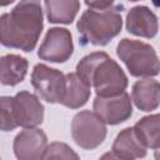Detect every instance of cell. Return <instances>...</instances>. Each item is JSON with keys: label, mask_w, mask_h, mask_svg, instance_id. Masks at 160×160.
Masks as SVG:
<instances>
[{"label": "cell", "mask_w": 160, "mask_h": 160, "mask_svg": "<svg viewBox=\"0 0 160 160\" xmlns=\"http://www.w3.org/2000/svg\"><path fill=\"white\" fill-rule=\"evenodd\" d=\"M44 29L42 8L39 1H20L0 16V42L5 48L31 52Z\"/></svg>", "instance_id": "1"}, {"label": "cell", "mask_w": 160, "mask_h": 160, "mask_svg": "<svg viewBox=\"0 0 160 160\" xmlns=\"http://www.w3.org/2000/svg\"><path fill=\"white\" fill-rule=\"evenodd\" d=\"M78 76L90 88L96 96L111 98L125 92L129 80L122 68L105 51H94L85 55L78 64Z\"/></svg>", "instance_id": "2"}, {"label": "cell", "mask_w": 160, "mask_h": 160, "mask_svg": "<svg viewBox=\"0 0 160 160\" xmlns=\"http://www.w3.org/2000/svg\"><path fill=\"white\" fill-rule=\"evenodd\" d=\"M122 5H115L109 10L86 9L76 22L80 45L105 46L116 38L122 29Z\"/></svg>", "instance_id": "3"}, {"label": "cell", "mask_w": 160, "mask_h": 160, "mask_svg": "<svg viewBox=\"0 0 160 160\" xmlns=\"http://www.w3.org/2000/svg\"><path fill=\"white\" fill-rule=\"evenodd\" d=\"M1 130L12 131L21 126L24 129L38 128L44 121L45 108L40 99L26 90L14 96H1Z\"/></svg>", "instance_id": "4"}, {"label": "cell", "mask_w": 160, "mask_h": 160, "mask_svg": "<svg viewBox=\"0 0 160 160\" xmlns=\"http://www.w3.org/2000/svg\"><path fill=\"white\" fill-rule=\"evenodd\" d=\"M116 55L131 76L146 79L160 74V59L155 49L148 42L124 38L118 42Z\"/></svg>", "instance_id": "5"}, {"label": "cell", "mask_w": 160, "mask_h": 160, "mask_svg": "<svg viewBox=\"0 0 160 160\" xmlns=\"http://www.w3.org/2000/svg\"><path fill=\"white\" fill-rule=\"evenodd\" d=\"M108 134L106 124L90 110L79 111L71 121V136L75 144L85 150L100 146Z\"/></svg>", "instance_id": "6"}, {"label": "cell", "mask_w": 160, "mask_h": 160, "mask_svg": "<svg viewBox=\"0 0 160 160\" xmlns=\"http://www.w3.org/2000/svg\"><path fill=\"white\" fill-rule=\"evenodd\" d=\"M31 85L46 102L61 104L66 90V74L39 62L31 71Z\"/></svg>", "instance_id": "7"}, {"label": "cell", "mask_w": 160, "mask_h": 160, "mask_svg": "<svg viewBox=\"0 0 160 160\" xmlns=\"http://www.w3.org/2000/svg\"><path fill=\"white\" fill-rule=\"evenodd\" d=\"M74 54L72 34L65 28H50L39 46L38 56L48 62L61 64L68 61Z\"/></svg>", "instance_id": "8"}, {"label": "cell", "mask_w": 160, "mask_h": 160, "mask_svg": "<svg viewBox=\"0 0 160 160\" xmlns=\"http://www.w3.org/2000/svg\"><path fill=\"white\" fill-rule=\"evenodd\" d=\"M131 101L132 100L126 91L111 98L96 96L92 101V110L106 125H119L131 118Z\"/></svg>", "instance_id": "9"}, {"label": "cell", "mask_w": 160, "mask_h": 160, "mask_svg": "<svg viewBox=\"0 0 160 160\" xmlns=\"http://www.w3.org/2000/svg\"><path fill=\"white\" fill-rule=\"evenodd\" d=\"M48 148V136L39 128L21 130L12 141L14 155L18 160H41Z\"/></svg>", "instance_id": "10"}, {"label": "cell", "mask_w": 160, "mask_h": 160, "mask_svg": "<svg viewBox=\"0 0 160 160\" xmlns=\"http://www.w3.org/2000/svg\"><path fill=\"white\" fill-rule=\"evenodd\" d=\"M125 28L128 32L135 36L152 39L159 31V20L150 8L145 5H136L128 11Z\"/></svg>", "instance_id": "11"}, {"label": "cell", "mask_w": 160, "mask_h": 160, "mask_svg": "<svg viewBox=\"0 0 160 160\" xmlns=\"http://www.w3.org/2000/svg\"><path fill=\"white\" fill-rule=\"evenodd\" d=\"M131 100L140 111L156 110L160 106V82L151 78L135 81L131 89Z\"/></svg>", "instance_id": "12"}, {"label": "cell", "mask_w": 160, "mask_h": 160, "mask_svg": "<svg viewBox=\"0 0 160 160\" xmlns=\"http://www.w3.org/2000/svg\"><path fill=\"white\" fill-rule=\"evenodd\" d=\"M111 151L121 160H138L146 156V148L141 144L132 128L122 129L115 138Z\"/></svg>", "instance_id": "13"}, {"label": "cell", "mask_w": 160, "mask_h": 160, "mask_svg": "<svg viewBox=\"0 0 160 160\" xmlns=\"http://www.w3.org/2000/svg\"><path fill=\"white\" fill-rule=\"evenodd\" d=\"M29 69L26 58L18 54H6L0 59V80L4 86H15L24 81Z\"/></svg>", "instance_id": "14"}, {"label": "cell", "mask_w": 160, "mask_h": 160, "mask_svg": "<svg viewBox=\"0 0 160 160\" xmlns=\"http://www.w3.org/2000/svg\"><path fill=\"white\" fill-rule=\"evenodd\" d=\"M91 95V88L86 85L76 72L66 74V90L61 105L69 109H80L84 106Z\"/></svg>", "instance_id": "15"}, {"label": "cell", "mask_w": 160, "mask_h": 160, "mask_svg": "<svg viewBox=\"0 0 160 160\" xmlns=\"http://www.w3.org/2000/svg\"><path fill=\"white\" fill-rule=\"evenodd\" d=\"M135 135L146 149L160 148V114L142 116L132 126Z\"/></svg>", "instance_id": "16"}, {"label": "cell", "mask_w": 160, "mask_h": 160, "mask_svg": "<svg viewBox=\"0 0 160 160\" xmlns=\"http://www.w3.org/2000/svg\"><path fill=\"white\" fill-rule=\"evenodd\" d=\"M48 21L51 24H71L78 11L80 10V1L78 0H46L44 2Z\"/></svg>", "instance_id": "17"}, {"label": "cell", "mask_w": 160, "mask_h": 160, "mask_svg": "<svg viewBox=\"0 0 160 160\" xmlns=\"http://www.w3.org/2000/svg\"><path fill=\"white\" fill-rule=\"evenodd\" d=\"M41 160H80L76 151L68 144L52 141L48 145Z\"/></svg>", "instance_id": "18"}, {"label": "cell", "mask_w": 160, "mask_h": 160, "mask_svg": "<svg viewBox=\"0 0 160 160\" xmlns=\"http://www.w3.org/2000/svg\"><path fill=\"white\" fill-rule=\"evenodd\" d=\"M85 5H86L89 9H94V10L102 11V10H109V9L114 8L116 4L110 0V1H85Z\"/></svg>", "instance_id": "19"}, {"label": "cell", "mask_w": 160, "mask_h": 160, "mask_svg": "<svg viewBox=\"0 0 160 160\" xmlns=\"http://www.w3.org/2000/svg\"><path fill=\"white\" fill-rule=\"evenodd\" d=\"M99 160H121V159H119L112 151H108V152L102 154V155L99 158Z\"/></svg>", "instance_id": "20"}, {"label": "cell", "mask_w": 160, "mask_h": 160, "mask_svg": "<svg viewBox=\"0 0 160 160\" xmlns=\"http://www.w3.org/2000/svg\"><path fill=\"white\" fill-rule=\"evenodd\" d=\"M154 159L155 160H160V148L154 151Z\"/></svg>", "instance_id": "21"}]
</instances>
